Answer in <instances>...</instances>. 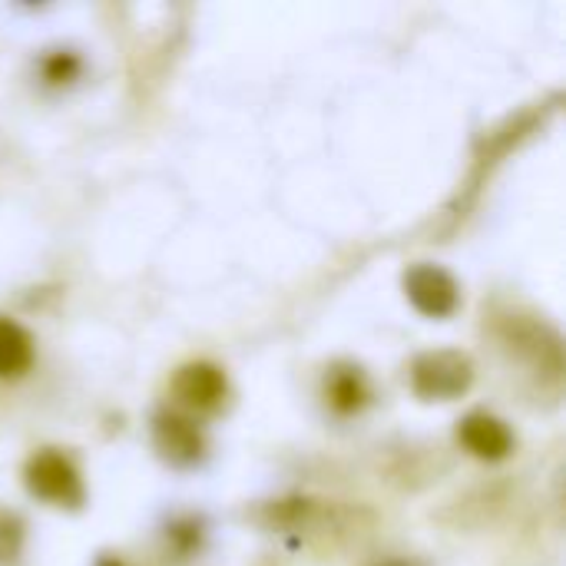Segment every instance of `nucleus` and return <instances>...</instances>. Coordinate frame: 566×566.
I'll list each match as a JSON object with an SVG mask.
<instances>
[{
  "mask_svg": "<svg viewBox=\"0 0 566 566\" xmlns=\"http://www.w3.org/2000/svg\"><path fill=\"white\" fill-rule=\"evenodd\" d=\"M474 381V361L464 352H424L411 365V388L424 401H454Z\"/></svg>",
  "mask_w": 566,
  "mask_h": 566,
  "instance_id": "nucleus-1",
  "label": "nucleus"
},
{
  "mask_svg": "<svg viewBox=\"0 0 566 566\" xmlns=\"http://www.w3.org/2000/svg\"><path fill=\"white\" fill-rule=\"evenodd\" d=\"M27 488L33 497L53 507H80L83 504V481L70 458L60 451H40L27 461Z\"/></svg>",
  "mask_w": 566,
  "mask_h": 566,
  "instance_id": "nucleus-2",
  "label": "nucleus"
},
{
  "mask_svg": "<svg viewBox=\"0 0 566 566\" xmlns=\"http://www.w3.org/2000/svg\"><path fill=\"white\" fill-rule=\"evenodd\" d=\"M405 292L411 305L428 318H448L458 308V282L441 265H415L405 275Z\"/></svg>",
  "mask_w": 566,
  "mask_h": 566,
  "instance_id": "nucleus-3",
  "label": "nucleus"
},
{
  "mask_svg": "<svg viewBox=\"0 0 566 566\" xmlns=\"http://www.w3.org/2000/svg\"><path fill=\"white\" fill-rule=\"evenodd\" d=\"M153 441H156V451L169 464H179V468L196 464L202 458V451H206V438L196 428V421H189L186 415H176V411H163L156 418Z\"/></svg>",
  "mask_w": 566,
  "mask_h": 566,
  "instance_id": "nucleus-4",
  "label": "nucleus"
},
{
  "mask_svg": "<svg viewBox=\"0 0 566 566\" xmlns=\"http://www.w3.org/2000/svg\"><path fill=\"white\" fill-rule=\"evenodd\" d=\"M172 391H176V398H179L186 408H192V411H216V408L226 401L229 385H226L222 368H216V365H209V361H196V365H186V368L176 375Z\"/></svg>",
  "mask_w": 566,
  "mask_h": 566,
  "instance_id": "nucleus-5",
  "label": "nucleus"
},
{
  "mask_svg": "<svg viewBox=\"0 0 566 566\" xmlns=\"http://www.w3.org/2000/svg\"><path fill=\"white\" fill-rule=\"evenodd\" d=\"M458 438H461V444H464L474 458H481V461H504V458L514 451V434H511V428H507L501 418L484 415V411L468 415V418L461 421V428H458Z\"/></svg>",
  "mask_w": 566,
  "mask_h": 566,
  "instance_id": "nucleus-6",
  "label": "nucleus"
},
{
  "mask_svg": "<svg viewBox=\"0 0 566 566\" xmlns=\"http://www.w3.org/2000/svg\"><path fill=\"white\" fill-rule=\"evenodd\" d=\"M33 365V338L10 318H0V378H20Z\"/></svg>",
  "mask_w": 566,
  "mask_h": 566,
  "instance_id": "nucleus-7",
  "label": "nucleus"
},
{
  "mask_svg": "<svg viewBox=\"0 0 566 566\" xmlns=\"http://www.w3.org/2000/svg\"><path fill=\"white\" fill-rule=\"evenodd\" d=\"M325 391H328L332 408L342 411V415H352V411H358V408L368 401V381H365V375H361L358 368H352V365H338V368L328 375Z\"/></svg>",
  "mask_w": 566,
  "mask_h": 566,
  "instance_id": "nucleus-8",
  "label": "nucleus"
},
{
  "mask_svg": "<svg viewBox=\"0 0 566 566\" xmlns=\"http://www.w3.org/2000/svg\"><path fill=\"white\" fill-rule=\"evenodd\" d=\"M20 547V524L7 514H0V564L13 560Z\"/></svg>",
  "mask_w": 566,
  "mask_h": 566,
  "instance_id": "nucleus-9",
  "label": "nucleus"
},
{
  "mask_svg": "<svg viewBox=\"0 0 566 566\" xmlns=\"http://www.w3.org/2000/svg\"><path fill=\"white\" fill-rule=\"evenodd\" d=\"M60 70H63V73H66V70H73V60H60V56H56V60L50 63V76H53V80H60Z\"/></svg>",
  "mask_w": 566,
  "mask_h": 566,
  "instance_id": "nucleus-10",
  "label": "nucleus"
},
{
  "mask_svg": "<svg viewBox=\"0 0 566 566\" xmlns=\"http://www.w3.org/2000/svg\"><path fill=\"white\" fill-rule=\"evenodd\" d=\"M375 566H421V564H415V560H385V564H375Z\"/></svg>",
  "mask_w": 566,
  "mask_h": 566,
  "instance_id": "nucleus-11",
  "label": "nucleus"
},
{
  "mask_svg": "<svg viewBox=\"0 0 566 566\" xmlns=\"http://www.w3.org/2000/svg\"><path fill=\"white\" fill-rule=\"evenodd\" d=\"M96 566H123V564H119V560H113V557H106V560H99Z\"/></svg>",
  "mask_w": 566,
  "mask_h": 566,
  "instance_id": "nucleus-12",
  "label": "nucleus"
}]
</instances>
